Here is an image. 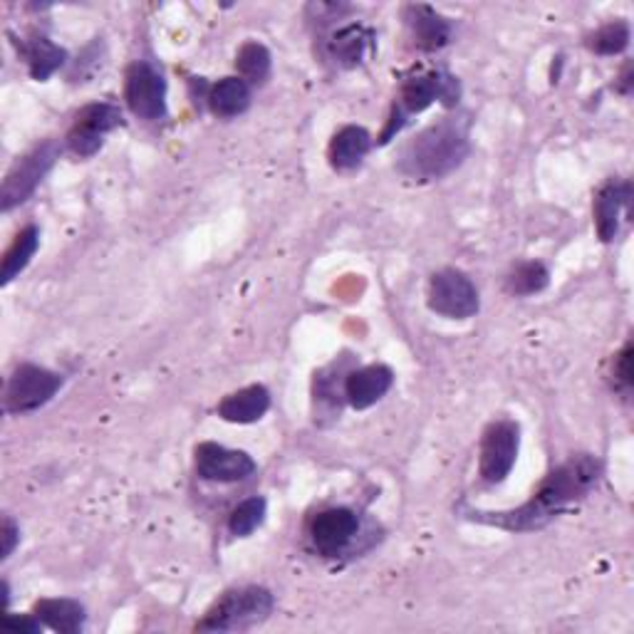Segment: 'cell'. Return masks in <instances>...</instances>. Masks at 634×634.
Listing matches in <instances>:
<instances>
[{
  "label": "cell",
  "instance_id": "obj_17",
  "mask_svg": "<svg viewBox=\"0 0 634 634\" xmlns=\"http://www.w3.org/2000/svg\"><path fill=\"white\" fill-rule=\"evenodd\" d=\"M372 137L362 127H342L332 137L330 145V163L337 171H350L360 167L362 159L370 155Z\"/></svg>",
  "mask_w": 634,
  "mask_h": 634
},
{
  "label": "cell",
  "instance_id": "obj_22",
  "mask_svg": "<svg viewBox=\"0 0 634 634\" xmlns=\"http://www.w3.org/2000/svg\"><path fill=\"white\" fill-rule=\"evenodd\" d=\"M38 245H40V231L35 226H28L18 233L13 245H10L3 258V285H8L15 278V275H20L28 268V263L35 255Z\"/></svg>",
  "mask_w": 634,
  "mask_h": 634
},
{
  "label": "cell",
  "instance_id": "obj_12",
  "mask_svg": "<svg viewBox=\"0 0 634 634\" xmlns=\"http://www.w3.org/2000/svg\"><path fill=\"white\" fill-rule=\"evenodd\" d=\"M197 472L213 484H239L255 474V462L239 448L207 442L197 446Z\"/></svg>",
  "mask_w": 634,
  "mask_h": 634
},
{
  "label": "cell",
  "instance_id": "obj_28",
  "mask_svg": "<svg viewBox=\"0 0 634 634\" xmlns=\"http://www.w3.org/2000/svg\"><path fill=\"white\" fill-rule=\"evenodd\" d=\"M0 538H3V560L13 556V550L20 540V528L13 524V518H3V528H0Z\"/></svg>",
  "mask_w": 634,
  "mask_h": 634
},
{
  "label": "cell",
  "instance_id": "obj_27",
  "mask_svg": "<svg viewBox=\"0 0 634 634\" xmlns=\"http://www.w3.org/2000/svg\"><path fill=\"white\" fill-rule=\"evenodd\" d=\"M615 382L622 387V390H630L632 387V345L630 342L622 347V352L615 360Z\"/></svg>",
  "mask_w": 634,
  "mask_h": 634
},
{
  "label": "cell",
  "instance_id": "obj_3",
  "mask_svg": "<svg viewBox=\"0 0 634 634\" xmlns=\"http://www.w3.org/2000/svg\"><path fill=\"white\" fill-rule=\"evenodd\" d=\"M273 607L275 600L271 595V590L255 585L231 590L207 612V617L199 622L197 630L199 632L249 630L253 625H261L263 620H268Z\"/></svg>",
  "mask_w": 634,
  "mask_h": 634
},
{
  "label": "cell",
  "instance_id": "obj_5",
  "mask_svg": "<svg viewBox=\"0 0 634 634\" xmlns=\"http://www.w3.org/2000/svg\"><path fill=\"white\" fill-rule=\"evenodd\" d=\"M429 308L448 320H468L480 308L476 285L456 268L438 271L429 281Z\"/></svg>",
  "mask_w": 634,
  "mask_h": 634
},
{
  "label": "cell",
  "instance_id": "obj_29",
  "mask_svg": "<svg viewBox=\"0 0 634 634\" xmlns=\"http://www.w3.org/2000/svg\"><path fill=\"white\" fill-rule=\"evenodd\" d=\"M6 627L20 630V632H38L40 630V620L35 615H25V617L6 615Z\"/></svg>",
  "mask_w": 634,
  "mask_h": 634
},
{
  "label": "cell",
  "instance_id": "obj_18",
  "mask_svg": "<svg viewBox=\"0 0 634 634\" xmlns=\"http://www.w3.org/2000/svg\"><path fill=\"white\" fill-rule=\"evenodd\" d=\"M35 617L45 622L50 630L75 634L85 627V607L77 600L70 598H55V600H40L35 605Z\"/></svg>",
  "mask_w": 634,
  "mask_h": 634
},
{
  "label": "cell",
  "instance_id": "obj_7",
  "mask_svg": "<svg viewBox=\"0 0 634 634\" xmlns=\"http://www.w3.org/2000/svg\"><path fill=\"white\" fill-rule=\"evenodd\" d=\"M520 448V429L510 419H500L494 422L484 434V442H480V478L486 484L496 486L504 484L508 474L514 472L516 458Z\"/></svg>",
  "mask_w": 634,
  "mask_h": 634
},
{
  "label": "cell",
  "instance_id": "obj_13",
  "mask_svg": "<svg viewBox=\"0 0 634 634\" xmlns=\"http://www.w3.org/2000/svg\"><path fill=\"white\" fill-rule=\"evenodd\" d=\"M394 372L387 364H370L355 370L345 380V399L355 409H370L392 390Z\"/></svg>",
  "mask_w": 634,
  "mask_h": 634
},
{
  "label": "cell",
  "instance_id": "obj_15",
  "mask_svg": "<svg viewBox=\"0 0 634 634\" xmlns=\"http://www.w3.org/2000/svg\"><path fill=\"white\" fill-rule=\"evenodd\" d=\"M630 207V183H617V181H610L605 187L600 189V193L595 197V226L600 239L610 243L612 239L617 236V229H620V216L622 211H627Z\"/></svg>",
  "mask_w": 634,
  "mask_h": 634
},
{
  "label": "cell",
  "instance_id": "obj_14",
  "mask_svg": "<svg viewBox=\"0 0 634 634\" xmlns=\"http://www.w3.org/2000/svg\"><path fill=\"white\" fill-rule=\"evenodd\" d=\"M271 409V392L263 384H251L229 394L219 404V416L233 424H253Z\"/></svg>",
  "mask_w": 634,
  "mask_h": 634
},
{
  "label": "cell",
  "instance_id": "obj_25",
  "mask_svg": "<svg viewBox=\"0 0 634 634\" xmlns=\"http://www.w3.org/2000/svg\"><path fill=\"white\" fill-rule=\"evenodd\" d=\"M265 510H268V504H265V498L261 496H253V498H245L243 504H239L233 508V514L229 518V530L233 536L245 538L251 536L255 528H261V524L265 520Z\"/></svg>",
  "mask_w": 634,
  "mask_h": 634
},
{
  "label": "cell",
  "instance_id": "obj_4",
  "mask_svg": "<svg viewBox=\"0 0 634 634\" xmlns=\"http://www.w3.org/2000/svg\"><path fill=\"white\" fill-rule=\"evenodd\" d=\"M436 99H442L444 105H456L458 102V82L452 75L444 73H432V75H419L412 77L402 87V97H399L397 107L390 117V125H387L382 135V145L390 141L392 135H397L409 115H416V112H424L429 105H434Z\"/></svg>",
  "mask_w": 634,
  "mask_h": 634
},
{
  "label": "cell",
  "instance_id": "obj_23",
  "mask_svg": "<svg viewBox=\"0 0 634 634\" xmlns=\"http://www.w3.org/2000/svg\"><path fill=\"white\" fill-rule=\"evenodd\" d=\"M236 67L241 80L249 85H263L271 77V53L261 43H245L236 55Z\"/></svg>",
  "mask_w": 634,
  "mask_h": 634
},
{
  "label": "cell",
  "instance_id": "obj_10",
  "mask_svg": "<svg viewBox=\"0 0 634 634\" xmlns=\"http://www.w3.org/2000/svg\"><path fill=\"white\" fill-rule=\"evenodd\" d=\"M360 530V518L352 508H327L310 524V540L317 553L335 558L345 553Z\"/></svg>",
  "mask_w": 634,
  "mask_h": 634
},
{
  "label": "cell",
  "instance_id": "obj_9",
  "mask_svg": "<svg viewBox=\"0 0 634 634\" xmlns=\"http://www.w3.org/2000/svg\"><path fill=\"white\" fill-rule=\"evenodd\" d=\"M125 97L129 109L141 119L155 121L167 115V80L145 60L129 67Z\"/></svg>",
  "mask_w": 634,
  "mask_h": 634
},
{
  "label": "cell",
  "instance_id": "obj_21",
  "mask_svg": "<svg viewBox=\"0 0 634 634\" xmlns=\"http://www.w3.org/2000/svg\"><path fill=\"white\" fill-rule=\"evenodd\" d=\"M23 53H25V60H28L30 75H33L40 82L47 80L53 73H57V70L63 67L65 60H67L65 50L50 43L47 38L30 40Z\"/></svg>",
  "mask_w": 634,
  "mask_h": 634
},
{
  "label": "cell",
  "instance_id": "obj_26",
  "mask_svg": "<svg viewBox=\"0 0 634 634\" xmlns=\"http://www.w3.org/2000/svg\"><path fill=\"white\" fill-rule=\"evenodd\" d=\"M630 45V25L627 23H610L600 28L590 38V47L600 55H617Z\"/></svg>",
  "mask_w": 634,
  "mask_h": 634
},
{
  "label": "cell",
  "instance_id": "obj_20",
  "mask_svg": "<svg viewBox=\"0 0 634 634\" xmlns=\"http://www.w3.org/2000/svg\"><path fill=\"white\" fill-rule=\"evenodd\" d=\"M372 35L367 33L360 25H347L342 30H337L330 40V55L337 65L342 67H355L362 63V57L367 53V45H370Z\"/></svg>",
  "mask_w": 634,
  "mask_h": 634
},
{
  "label": "cell",
  "instance_id": "obj_8",
  "mask_svg": "<svg viewBox=\"0 0 634 634\" xmlns=\"http://www.w3.org/2000/svg\"><path fill=\"white\" fill-rule=\"evenodd\" d=\"M60 155L57 145L53 141H45V145L35 147L30 155L23 159H18L13 163V169L8 171V177L3 181V191H0V199H3V211H10L18 203H23L30 193L38 189V183L43 181L45 173L53 169V163Z\"/></svg>",
  "mask_w": 634,
  "mask_h": 634
},
{
  "label": "cell",
  "instance_id": "obj_1",
  "mask_svg": "<svg viewBox=\"0 0 634 634\" xmlns=\"http://www.w3.org/2000/svg\"><path fill=\"white\" fill-rule=\"evenodd\" d=\"M600 478L602 464L595 456H572L570 462L558 466L556 472L546 476V480L538 486L533 498H530L526 506L508 510V514H478L476 518L506 530H536L546 526L550 518H556L562 508L585 498L590 490L600 484Z\"/></svg>",
  "mask_w": 634,
  "mask_h": 634
},
{
  "label": "cell",
  "instance_id": "obj_24",
  "mask_svg": "<svg viewBox=\"0 0 634 634\" xmlns=\"http://www.w3.org/2000/svg\"><path fill=\"white\" fill-rule=\"evenodd\" d=\"M550 283V273L543 263L528 261L520 263L518 268L508 275L506 288L514 295H536L540 290H546Z\"/></svg>",
  "mask_w": 634,
  "mask_h": 634
},
{
  "label": "cell",
  "instance_id": "obj_19",
  "mask_svg": "<svg viewBox=\"0 0 634 634\" xmlns=\"http://www.w3.org/2000/svg\"><path fill=\"white\" fill-rule=\"evenodd\" d=\"M251 105V85L241 77H223L211 87L209 107L216 117H239Z\"/></svg>",
  "mask_w": 634,
  "mask_h": 634
},
{
  "label": "cell",
  "instance_id": "obj_16",
  "mask_svg": "<svg viewBox=\"0 0 634 634\" xmlns=\"http://www.w3.org/2000/svg\"><path fill=\"white\" fill-rule=\"evenodd\" d=\"M406 25L422 50H442L452 40V25L429 6H409Z\"/></svg>",
  "mask_w": 634,
  "mask_h": 634
},
{
  "label": "cell",
  "instance_id": "obj_6",
  "mask_svg": "<svg viewBox=\"0 0 634 634\" xmlns=\"http://www.w3.org/2000/svg\"><path fill=\"white\" fill-rule=\"evenodd\" d=\"M60 387H63L60 374L38 364H20L6 387V409L10 414L35 412L57 394Z\"/></svg>",
  "mask_w": 634,
  "mask_h": 634
},
{
  "label": "cell",
  "instance_id": "obj_2",
  "mask_svg": "<svg viewBox=\"0 0 634 634\" xmlns=\"http://www.w3.org/2000/svg\"><path fill=\"white\" fill-rule=\"evenodd\" d=\"M468 127L458 119H444L426 127L402 149L399 169L409 179L434 181L452 173L468 157Z\"/></svg>",
  "mask_w": 634,
  "mask_h": 634
},
{
  "label": "cell",
  "instance_id": "obj_11",
  "mask_svg": "<svg viewBox=\"0 0 634 634\" xmlns=\"http://www.w3.org/2000/svg\"><path fill=\"white\" fill-rule=\"evenodd\" d=\"M119 125H121V112L115 105H107V102L89 105L80 112L75 127L70 129L67 147L73 149L77 157L97 155L107 131Z\"/></svg>",
  "mask_w": 634,
  "mask_h": 634
}]
</instances>
